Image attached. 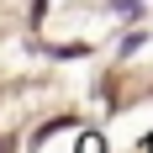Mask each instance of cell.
<instances>
[{"instance_id": "cell-2", "label": "cell", "mask_w": 153, "mask_h": 153, "mask_svg": "<svg viewBox=\"0 0 153 153\" xmlns=\"http://www.w3.org/2000/svg\"><path fill=\"white\" fill-rule=\"evenodd\" d=\"M111 5H132V0H111Z\"/></svg>"}, {"instance_id": "cell-1", "label": "cell", "mask_w": 153, "mask_h": 153, "mask_svg": "<svg viewBox=\"0 0 153 153\" xmlns=\"http://www.w3.org/2000/svg\"><path fill=\"white\" fill-rule=\"evenodd\" d=\"M79 153H106V148H100V137H79Z\"/></svg>"}]
</instances>
